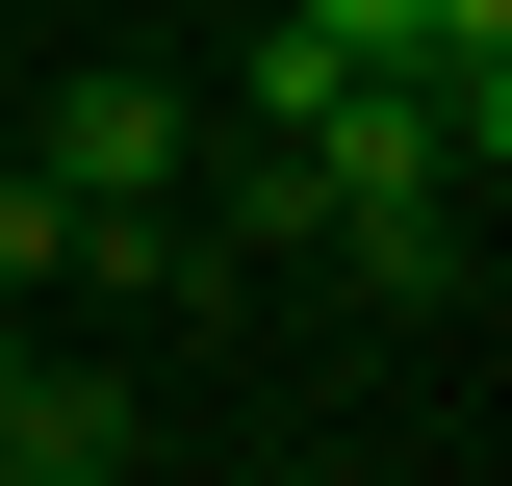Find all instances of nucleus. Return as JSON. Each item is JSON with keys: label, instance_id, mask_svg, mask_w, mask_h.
Returning a JSON list of instances; mask_svg holds the SVG:
<instances>
[{"label": "nucleus", "instance_id": "f257e3e1", "mask_svg": "<svg viewBox=\"0 0 512 486\" xmlns=\"http://www.w3.org/2000/svg\"><path fill=\"white\" fill-rule=\"evenodd\" d=\"M26 154H52L77 205H205V103H180V77H154V52H77Z\"/></svg>", "mask_w": 512, "mask_h": 486}, {"label": "nucleus", "instance_id": "f03ea898", "mask_svg": "<svg viewBox=\"0 0 512 486\" xmlns=\"http://www.w3.org/2000/svg\"><path fill=\"white\" fill-rule=\"evenodd\" d=\"M128 461H154L128 359H26V333H0V486H128Z\"/></svg>", "mask_w": 512, "mask_h": 486}, {"label": "nucleus", "instance_id": "7ed1b4c3", "mask_svg": "<svg viewBox=\"0 0 512 486\" xmlns=\"http://www.w3.org/2000/svg\"><path fill=\"white\" fill-rule=\"evenodd\" d=\"M359 77H384V52H333L308 0H256V52H231V128H333Z\"/></svg>", "mask_w": 512, "mask_h": 486}, {"label": "nucleus", "instance_id": "20e7f679", "mask_svg": "<svg viewBox=\"0 0 512 486\" xmlns=\"http://www.w3.org/2000/svg\"><path fill=\"white\" fill-rule=\"evenodd\" d=\"M52 282H103V307H180L205 282V205H77V256Z\"/></svg>", "mask_w": 512, "mask_h": 486}, {"label": "nucleus", "instance_id": "39448f33", "mask_svg": "<svg viewBox=\"0 0 512 486\" xmlns=\"http://www.w3.org/2000/svg\"><path fill=\"white\" fill-rule=\"evenodd\" d=\"M52 256H77V180H52V154H0V307L52 282Z\"/></svg>", "mask_w": 512, "mask_h": 486}, {"label": "nucleus", "instance_id": "423d86ee", "mask_svg": "<svg viewBox=\"0 0 512 486\" xmlns=\"http://www.w3.org/2000/svg\"><path fill=\"white\" fill-rule=\"evenodd\" d=\"M436 154H461V180H512V52H461V77H436Z\"/></svg>", "mask_w": 512, "mask_h": 486}, {"label": "nucleus", "instance_id": "0eeeda50", "mask_svg": "<svg viewBox=\"0 0 512 486\" xmlns=\"http://www.w3.org/2000/svg\"><path fill=\"white\" fill-rule=\"evenodd\" d=\"M461 52H512V0H410V77H461Z\"/></svg>", "mask_w": 512, "mask_h": 486}]
</instances>
